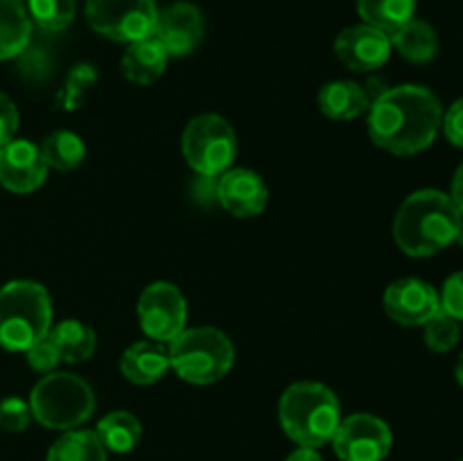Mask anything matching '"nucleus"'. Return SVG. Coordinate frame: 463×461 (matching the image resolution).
<instances>
[{
    "label": "nucleus",
    "mask_w": 463,
    "mask_h": 461,
    "mask_svg": "<svg viewBox=\"0 0 463 461\" xmlns=\"http://www.w3.org/2000/svg\"><path fill=\"white\" fill-rule=\"evenodd\" d=\"M188 307L184 294L172 283H152L138 298V321L154 342H172L184 330Z\"/></svg>",
    "instance_id": "nucleus-9"
},
{
    "label": "nucleus",
    "mask_w": 463,
    "mask_h": 461,
    "mask_svg": "<svg viewBox=\"0 0 463 461\" xmlns=\"http://www.w3.org/2000/svg\"><path fill=\"white\" fill-rule=\"evenodd\" d=\"M45 461H107V447L90 429H68L52 443Z\"/></svg>",
    "instance_id": "nucleus-23"
},
{
    "label": "nucleus",
    "mask_w": 463,
    "mask_h": 461,
    "mask_svg": "<svg viewBox=\"0 0 463 461\" xmlns=\"http://www.w3.org/2000/svg\"><path fill=\"white\" fill-rule=\"evenodd\" d=\"M41 154H43L48 167H54L59 172H71L84 163L86 145L72 131L59 129L43 140Z\"/></svg>",
    "instance_id": "nucleus-25"
},
{
    "label": "nucleus",
    "mask_w": 463,
    "mask_h": 461,
    "mask_svg": "<svg viewBox=\"0 0 463 461\" xmlns=\"http://www.w3.org/2000/svg\"><path fill=\"white\" fill-rule=\"evenodd\" d=\"M238 138L229 122L215 113L193 118L184 131V156L202 176H220L231 170Z\"/></svg>",
    "instance_id": "nucleus-7"
},
{
    "label": "nucleus",
    "mask_w": 463,
    "mask_h": 461,
    "mask_svg": "<svg viewBox=\"0 0 463 461\" xmlns=\"http://www.w3.org/2000/svg\"><path fill=\"white\" fill-rule=\"evenodd\" d=\"M30 402H25L23 398H5L0 402V429L3 432H23L30 425Z\"/></svg>",
    "instance_id": "nucleus-29"
},
{
    "label": "nucleus",
    "mask_w": 463,
    "mask_h": 461,
    "mask_svg": "<svg viewBox=\"0 0 463 461\" xmlns=\"http://www.w3.org/2000/svg\"><path fill=\"white\" fill-rule=\"evenodd\" d=\"M384 310L401 325H425L441 312V298L420 278H401L384 292Z\"/></svg>",
    "instance_id": "nucleus-11"
},
{
    "label": "nucleus",
    "mask_w": 463,
    "mask_h": 461,
    "mask_svg": "<svg viewBox=\"0 0 463 461\" xmlns=\"http://www.w3.org/2000/svg\"><path fill=\"white\" fill-rule=\"evenodd\" d=\"M167 353L172 369L190 384L217 382L235 360L233 343L217 328H184L172 339Z\"/></svg>",
    "instance_id": "nucleus-5"
},
{
    "label": "nucleus",
    "mask_w": 463,
    "mask_h": 461,
    "mask_svg": "<svg viewBox=\"0 0 463 461\" xmlns=\"http://www.w3.org/2000/svg\"><path fill=\"white\" fill-rule=\"evenodd\" d=\"M330 443L342 461H383L392 450L393 437L378 416L353 414L339 423Z\"/></svg>",
    "instance_id": "nucleus-10"
},
{
    "label": "nucleus",
    "mask_w": 463,
    "mask_h": 461,
    "mask_svg": "<svg viewBox=\"0 0 463 461\" xmlns=\"http://www.w3.org/2000/svg\"><path fill=\"white\" fill-rule=\"evenodd\" d=\"M455 242H459V247L463 249V217H461V224H459V230H457V238Z\"/></svg>",
    "instance_id": "nucleus-37"
},
{
    "label": "nucleus",
    "mask_w": 463,
    "mask_h": 461,
    "mask_svg": "<svg viewBox=\"0 0 463 461\" xmlns=\"http://www.w3.org/2000/svg\"><path fill=\"white\" fill-rule=\"evenodd\" d=\"M375 81L369 86H362L357 81H330L319 90V108L333 120H353L371 108L373 99L384 90V86L375 89Z\"/></svg>",
    "instance_id": "nucleus-16"
},
{
    "label": "nucleus",
    "mask_w": 463,
    "mask_h": 461,
    "mask_svg": "<svg viewBox=\"0 0 463 461\" xmlns=\"http://www.w3.org/2000/svg\"><path fill=\"white\" fill-rule=\"evenodd\" d=\"M455 378H457V382H459L461 387H463V353L459 355V360H457V366H455Z\"/></svg>",
    "instance_id": "nucleus-36"
},
{
    "label": "nucleus",
    "mask_w": 463,
    "mask_h": 461,
    "mask_svg": "<svg viewBox=\"0 0 463 461\" xmlns=\"http://www.w3.org/2000/svg\"><path fill=\"white\" fill-rule=\"evenodd\" d=\"M288 461H324L319 452L315 447H297L292 455L288 456Z\"/></svg>",
    "instance_id": "nucleus-35"
},
{
    "label": "nucleus",
    "mask_w": 463,
    "mask_h": 461,
    "mask_svg": "<svg viewBox=\"0 0 463 461\" xmlns=\"http://www.w3.org/2000/svg\"><path fill=\"white\" fill-rule=\"evenodd\" d=\"M48 334L54 346H57L59 357L63 362H71V364H80V362L89 360L95 353V346H98L93 330L77 319L61 321L54 328H50Z\"/></svg>",
    "instance_id": "nucleus-21"
},
{
    "label": "nucleus",
    "mask_w": 463,
    "mask_h": 461,
    "mask_svg": "<svg viewBox=\"0 0 463 461\" xmlns=\"http://www.w3.org/2000/svg\"><path fill=\"white\" fill-rule=\"evenodd\" d=\"M95 81H98L95 68L90 66V63H77V66L68 72L66 86H63L61 93H59V107H61L63 111H75V108H80L81 99H84V95L93 89Z\"/></svg>",
    "instance_id": "nucleus-27"
},
{
    "label": "nucleus",
    "mask_w": 463,
    "mask_h": 461,
    "mask_svg": "<svg viewBox=\"0 0 463 461\" xmlns=\"http://www.w3.org/2000/svg\"><path fill=\"white\" fill-rule=\"evenodd\" d=\"M170 366V353L161 343L138 342L125 351L120 360V371L129 382L134 384H154L167 373Z\"/></svg>",
    "instance_id": "nucleus-18"
},
{
    "label": "nucleus",
    "mask_w": 463,
    "mask_h": 461,
    "mask_svg": "<svg viewBox=\"0 0 463 461\" xmlns=\"http://www.w3.org/2000/svg\"><path fill=\"white\" fill-rule=\"evenodd\" d=\"M30 409L43 428L75 429L93 414L95 393L80 375L50 373L32 389Z\"/></svg>",
    "instance_id": "nucleus-6"
},
{
    "label": "nucleus",
    "mask_w": 463,
    "mask_h": 461,
    "mask_svg": "<svg viewBox=\"0 0 463 461\" xmlns=\"http://www.w3.org/2000/svg\"><path fill=\"white\" fill-rule=\"evenodd\" d=\"M425 328V343L430 351L434 353H448L457 346L461 337V325L459 321L452 319L446 312H439L437 316L423 325Z\"/></svg>",
    "instance_id": "nucleus-28"
},
{
    "label": "nucleus",
    "mask_w": 463,
    "mask_h": 461,
    "mask_svg": "<svg viewBox=\"0 0 463 461\" xmlns=\"http://www.w3.org/2000/svg\"><path fill=\"white\" fill-rule=\"evenodd\" d=\"M154 36L161 41L167 57H188L203 41V18L194 5L175 3L158 14Z\"/></svg>",
    "instance_id": "nucleus-14"
},
{
    "label": "nucleus",
    "mask_w": 463,
    "mask_h": 461,
    "mask_svg": "<svg viewBox=\"0 0 463 461\" xmlns=\"http://www.w3.org/2000/svg\"><path fill=\"white\" fill-rule=\"evenodd\" d=\"M357 12L366 25L384 32L392 39L414 18L416 0H357Z\"/></svg>",
    "instance_id": "nucleus-20"
},
{
    "label": "nucleus",
    "mask_w": 463,
    "mask_h": 461,
    "mask_svg": "<svg viewBox=\"0 0 463 461\" xmlns=\"http://www.w3.org/2000/svg\"><path fill=\"white\" fill-rule=\"evenodd\" d=\"M443 107L428 86L402 84L384 89L369 108V136L380 149L411 156L437 140Z\"/></svg>",
    "instance_id": "nucleus-1"
},
{
    "label": "nucleus",
    "mask_w": 463,
    "mask_h": 461,
    "mask_svg": "<svg viewBox=\"0 0 463 461\" xmlns=\"http://www.w3.org/2000/svg\"><path fill=\"white\" fill-rule=\"evenodd\" d=\"M335 54L346 68L355 72H371L383 68L392 54V39L371 25L346 27L335 39Z\"/></svg>",
    "instance_id": "nucleus-13"
},
{
    "label": "nucleus",
    "mask_w": 463,
    "mask_h": 461,
    "mask_svg": "<svg viewBox=\"0 0 463 461\" xmlns=\"http://www.w3.org/2000/svg\"><path fill=\"white\" fill-rule=\"evenodd\" d=\"M86 21L98 34L134 43L154 34L158 9L154 0H86Z\"/></svg>",
    "instance_id": "nucleus-8"
},
{
    "label": "nucleus",
    "mask_w": 463,
    "mask_h": 461,
    "mask_svg": "<svg viewBox=\"0 0 463 461\" xmlns=\"http://www.w3.org/2000/svg\"><path fill=\"white\" fill-rule=\"evenodd\" d=\"M280 428L298 447H321L333 441L342 407L337 396L319 382H297L283 393L279 405Z\"/></svg>",
    "instance_id": "nucleus-3"
},
{
    "label": "nucleus",
    "mask_w": 463,
    "mask_h": 461,
    "mask_svg": "<svg viewBox=\"0 0 463 461\" xmlns=\"http://www.w3.org/2000/svg\"><path fill=\"white\" fill-rule=\"evenodd\" d=\"M215 194L224 211L235 217L260 215L269 202V190H267L262 176L251 170H244V167H235V170H226L224 174H220Z\"/></svg>",
    "instance_id": "nucleus-15"
},
{
    "label": "nucleus",
    "mask_w": 463,
    "mask_h": 461,
    "mask_svg": "<svg viewBox=\"0 0 463 461\" xmlns=\"http://www.w3.org/2000/svg\"><path fill=\"white\" fill-rule=\"evenodd\" d=\"M441 129L455 147H463V98L455 99L450 108L443 113Z\"/></svg>",
    "instance_id": "nucleus-32"
},
{
    "label": "nucleus",
    "mask_w": 463,
    "mask_h": 461,
    "mask_svg": "<svg viewBox=\"0 0 463 461\" xmlns=\"http://www.w3.org/2000/svg\"><path fill=\"white\" fill-rule=\"evenodd\" d=\"M450 197H452V202L457 203V208H459L461 215H463V163H461L459 167H457L455 176H452Z\"/></svg>",
    "instance_id": "nucleus-34"
},
{
    "label": "nucleus",
    "mask_w": 463,
    "mask_h": 461,
    "mask_svg": "<svg viewBox=\"0 0 463 461\" xmlns=\"http://www.w3.org/2000/svg\"><path fill=\"white\" fill-rule=\"evenodd\" d=\"M32 21L18 0H0V61L23 54L30 45Z\"/></svg>",
    "instance_id": "nucleus-19"
},
{
    "label": "nucleus",
    "mask_w": 463,
    "mask_h": 461,
    "mask_svg": "<svg viewBox=\"0 0 463 461\" xmlns=\"http://www.w3.org/2000/svg\"><path fill=\"white\" fill-rule=\"evenodd\" d=\"M25 353H27V364H30L34 371H39V373H52L54 366L61 362L57 346H54V342L50 339V334L41 339V342H36L34 346L27 348Z\"/></svg>",
    "instance_id": "nucleus-30"
},
{
    "label": "nucleus",
    "mask_w": 463,
    "mask_h": 461,
    "mask_svg": "<svg viewBox=\"0 0 463 461\" xmlns=\"http://www.w3.org/2000/svg\"><path fill=\"white\" fill-rule=\"evenodd\" d=\"M461 211L441 190L410 194L393 220V240L402 253L428 258L450 247L461 224Z\"/></svg>",
    "instance_id": "nucleus-2"
},
{
    "label": "nucleus",
    "mask_w": 463,
    "mask_h": 461,
    "mask_svg": "<svg viewBox=\"0 0 463 461\" xmlns=\"http://www.w3.org/2000/svg\"><path fill=\"white\" fill-rule=\"evenodd\" d=\"M392 45L411 63H430L439 54L437 32L430 23L411 18L392 36Z\"/></svg>",
    "instance_id": "nucleus-22"
},
{
    "label": "nucleus",
    "mask_w": 463,
    "mask_h": 461,
    "mask_svg": "<svg viewBox=\"0 0 463 461\" xmlns=\"http://www.w3.org/2000/svg\"><path fill=\"white\" fill-rule=\"evenodd\" d=\"M27 12L41 30L59 32L75 18V0H27Z\"/></svg>",
    "instance_id": "nucleus-26"
},
{
    "label": "nucleus",
    "mask_w": 463,
    "mask_h": 461,
    "mask_svg": "<svg viewBox=\"0 0 463 461\" xmlns=\"http://www.w3.org/2000/svg\"><path fill=\"white\" fill-rule=\"evenodd\" d=\"M167 66V52L156 36H147L129 43V48L122 54V75L129 81L140 86H147L163 75Z\"/></svg>",
    "instance_id": "nucleus-17"
},
{
    "label": "nucleus",
    "mask_w": 463,
    "mask_h": 461,
    "mask_svg": "<svg viewBox=\"0 0 463 461\" xmlns=\"http://www.w3.org/2000/svg\"><path fill=\"white\" fill-rule=\"evenodd\" d=\"M48 174L41 147L30 140H9L0 147V185L9 193L27 194L41 188Z\"/></svg>",
    "instance_id": "nucleus-12"
},
{
    "label": "nucleus",
    "mask_w": 463,
    "mask_h": 461,
    "mask_svg": "<svg viewBox=\"0 0 463 461\" xmlns=\"http://www.w3.org/2000/svg\"><path fill=\"white\" fill-rule=\"evenodd\" d=\"M52 328V301L43 285L12 280L0 289V346L27 351L48 337Z\"/></svg>",
    "instance_id": "nucleus-4"
},
{
    "label": "nucleus",
    "mask_w": 463,
    "mask_h": 461,
    "mask_svg": "<svg viewBox=\"0 0 463 461\" xmlns=\"http://www.w3.org/2000/svg\"><path fill=\"white\" fill-rule=\"evenodd\" d=\"M95 434L107 450L131 452L143 437V425L131 411H111L99 420Z\"/></svg>",
    "instance_id": "nucleus-24"
},
{
    "label": "nucleus",
    "mask_w": 463,
    "mask_h": 461,
    "mask_svg": "<svg viewBox=\"0 0 463 461\" xmlns=\"http://www.w3.org/2000/svg\"><path fill=\"white\" fill-rule=\"evenodd\" d=\"M16 129H18L16 104H14L7 95L0 93V147L7 145L9 140H14Z\"/></svg>",
    "instance_id": "nucleus-33"
},
{
    "label": "nucleus",
    "mask_w": 463,
    "mask_h": 461,
    "mask_svg": "<svg viewBox=\"0 0 463 461\" xmlns=\"http://www.w3.org/2000/svg\"><path fill=\"white\" fill-rule=\"evenodd\" d=\"M459 461H463V459H459Z\"/></svg>",
    "instance_id": "nucleus-38"
},
{
    "label": "nucleus",
    "mask_w": 463,
    "mask_h": 461,
    "mask_svg": "<svg viewBox=\"0 0 463 461\" xmlns=\"http://www.w3.org/2000/svg\"><path fill=\"white\" fill-rule=\"evenodd\" d=\"M439 298H441V312L450 315L452 319L463 321V271H457L443 283Z\"/></svg>",
    "instance_id": "nucleus-31"
}]
</instances>
